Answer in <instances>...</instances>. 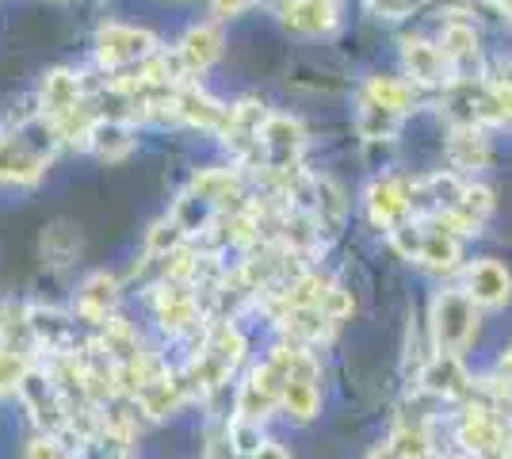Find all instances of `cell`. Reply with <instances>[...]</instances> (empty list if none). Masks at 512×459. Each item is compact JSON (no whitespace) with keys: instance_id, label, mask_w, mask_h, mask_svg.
Here are the masks:
<instances>
[{"instance_id":"cell-25","label":"cell","mask_w":512,"mask_h":459,"mask_svg":"<svg viewBox=\"0 0 512 459\" xmlns=\"http://www.w3.org/2000/svg\"><path fill=\"white\" fill-rule=\"evenodd\" d=\"M470 394H482V398H474V406L512 421V383H505V379H478Z\"/></svg>"},{"instance_id":"cell-36","label":"cell","mask_w":512,"mask_h":459,"mask_svg":"<svg viewBox=\"0 0 512 459\" xmlns=\"http://www.w3.org/2000/svg\"><path fill=\"white\" fill-rule=\"evenodd\" d=\"M501 372H505V375L512 379V349L505 352V356H501Z\"/></svg>"},{"instance_id":"cell-15","label":"cell","mask_w":512,"mask_h":459,"mask_svg":"<svg viewBox=\"0 0 512 459\" xmlns=\"http://www.w3.org/2000/svg\"><path fill=\"white\" fill-rule=\"evenodd\" d=\"M157 318H161V326L169 329V333L192 329L195 322H199V306H195L192 291L184 284H172V291H165V295L157 299Z\"/></svg>"},{"instance_id":"cell-13","label":"cell","mask_w":512,"mask_h":459,"mask_svg":"<svg viewBox=\"0 0 512 459\" xmlns=\"http://www.w3.org/2000/svg\"><path fill=\"white\" fill-rule=\"evenodd\" d=\"M115 303H119V284H115V276H107V272L88 276L85 287L77 291V310H81V318L96 322V326H104L107 318H111Z\"/></svg>"},{"instance_id":"cell-5","label":"cell","mask_w":512,"mask_h":459,"mask_svg":"<svg viewBox=\"0 0 512 459\" xmlns=\"http://www.w3.org/2000/svg\"><path fill=\"white\" fill-rule=\"evenodd\" d=\"M260 150H264V169L287 176L295 169L302 153V127L291 115H268L264 131H260Z\"/></svg>"},{"instance_id":"cell-21","label":"cell","mask_w":512,"mask_h":459,"mask_svg":"<svg viewBox=\"0 0 512 459\" xmlns=\"http://www.w3.org/2000/svg\"><path fill=\"white\" fill-rule=\"evenodd\" d=\"M440 50H444V58L451 62V73L463 69L467 62H474V54H478V35H474V27H470V23H448V27H444V39H440Z\"/></svg>"},{"instance_id":"cell-35","label":"cell","mask_w":512,"mask_h":459,"mask_svg":"<svg viewBox=\"0 0 512 459\" xmlns=\"http://www.w3.org/2000/svg\"><path fill=\"white\" fill-rule=\"evenodd\" d=\"M371 459H402V456H398V448H394V444H383Z\"/></svg>"},{"instance_id":"cell-10","label":"cell","mask_w":512,"mask_h":459,"mask_svg":"<svg viewBox=\"0 0 512 459\" xmlns=\"http://www.w3.org/2000/svg\"><path fill=\"white\" fill-rule=\"evenodd\" d=\"M176 108H180V119H188L203 131H226L230 127V108H222L214 96H207L203 88H180L176 92Z\"/></svg>"},{"instance_id":"cell-28","label":"cell","mask_w":512,"mask_h":459,"mask_svg":"<svg viewBox=\"0 0 512 459\" xmlns=\"http://www.w3.org/2000/svg\"><path fill=\"white\" fill-rule=\"evenodd\" d=\"M390 444L398 448V456H402V459H425L428 452H432L428 433L421 429V425H402V429L394 433V440H390Z\"/></svg>"},{"instance_id":"cell-12","label":"cell","mask_w":512,"mask_h":459,"mask_svg":"<svg viewBox=\"0 0 512 459\" xmlns=\"http://www.w3.org/2000/svg\"><path fill=\"white\" fill-rule=\"evenodd\" d=\"M310 207H314V226H318V234H337L344 222V211H348V203H344V192L329 180V176H314L310 180V199H306Z\"/></svg>"},{"instance_id":"cell-38","label":"cell","mask_w":512,"mask_h":459,"mask_svg":"<svg viewBox=\"0 0 512 459\" xmlns=\"http://www.w3.org/2000/svg\"><path fill=\"white\" fill-rule=\"evenodd\" d=\"M425 459H444V456H436V452H428V456Z\"/></svg>"},{"instance_id":"cell-11","label":"cell","mask_w":512,"mask_h":459,"mask_svg":"<svg viewBox=\"0 0 512 459\" xmlns=\"http://www.w3.org/2000/svg\"><path fill=\"white\" fill-rule=\"evenodd\" d=\"M283 23L295 35H325L337 27V0H291L283 8Z\"/></svg>"},{"instance_id":"cell-37","label":"cell","mask_w":512,"mask_h":459,"mask_svg":"<svg viewBox=\"0 0 512 459\" xmlns=\"http://www.w3.org/2000/svg\"><path fill=\"white\" fill-rule=\"evenodd\" d=\"M107 459H130V452H115V456H107Z\"/></svg>"},{"instance_id":"cell-18","label":"cell","mask_w":512,"mask_h":459,"mask_svg":"<svg viewBox=\"0 0 512 459\" xmlns=\"http://www.w3.org/2000/svg\"><path fill=\"white\" fill-rule=\"evenodd\" d=\"M88 146L100 153L104 161H119V157L130 153L134 138H130V127L123 119H96V127L88 134Z\"/></svg>"},{"instance_id":"cell-4","label":"cell","mask_w":512,"mask_h":459,"mask_svg":"<svg viewBox=\"0 0 512 459\" xmlns=\"http://www.w3.org/2000/svg\"><path fill=\"white\" fill-rule=\"evenodd\" d=\"M100 62L107 69L142 66L157 54V39L142 27H127V23H107L100 27Z\"/></svg>"},{"instance_id":"cell-24","label":"cell","mask_w":512,"mask_h":459,"mask_svg":"<svg viewBox=\"0 0 512 459\" xmlns=\"http://www.w3.org/2000/svg\"><path fill=\"white\" fill-rule=\"evenodd\" d=\"M371 100H379L383 108L398 111V115H406L409 104H413V88L406 81H394V77H371L367 88H363Z\"/></svg>"},{"instance_id":"cell-1","label":"cell","mask_w":512,"mask_h":459,"mask_svg":"<svg viewBox=\"0 0 512 459\" xmlns=\"http://www.w3.org/2000/svg\"><path fill=\"white\" fill-rule=\"evenodd\" d=\"M428 333H432V341H436L440 352L459 356L474 341V333H478V303L470 299L467 291H440L432 299Z\"/></svg>"},{"instance_id":"cell-14","label":"cell","mask_w":512,"mask_h":459,"mask_svg":"<svg viewBox=\"0 0 512 459\" xmlns=\"http://www.w3.org/2000/svg\"><path fill=\"white\" fill-rule=\"evenodd\" d=\"M402 54H406V69L413 73V81H421V85H444L451 77V62L444 58L440 46L425 43V39H409Z\"/></svg>"},{"instance_id":"cell-30","label":"cell","mask_w":512,"mask_h":459,"mask_svg":"<svg viewBox=\"0 0 512 459\" xmlns=\"http://www.w3.org/2000/svg\"><path fill=\"white\" fill-rule=\"evenodd\" d=\"M27 459H77L69 448H65L62 440H54V437H39L35 444H31V456Z\"/></svg>"},{"instance_id":"cell-34","label":"cell","mask_w":512,"mask_h":459,"mask_svg":"<svg viewBox=\"0 0 512 459\" xmlns=\"http://www.w3.org/2000/svg\"><path fill=\"white\" fill-rule=\"evenodd\" d=\"M256 459H291V456H287V452H283L279 444H272V440H268V444H264V448L256 452Z\"/></svg>"},{"instance_id":"cell-27","label":"cell","mask_w":512,"mask_h":459,"mask_svg":"<svg viewBox=\"0 0 512 459\" xmlns=\"http://www.w3.org/2000/svg\"><path fill=\"white\" fill-rule=\"evenodd\" d=\"M27 375V356L20 349H0V391H20Z\"/></svg>"},{"instance_id":"cell-19","label":"cell","mask_w":512,"mask_h":459,"mask_svg":"<svg viewBox=\"0 0 512 459\" xmlns=\"http://www.w3.org/2000/svg\"><path fill=\"white\" fill-rule=\"evenodd\" d=\"M356 127H360L363 138L379 142V138H394V134H398V127H402V115H398V111H390V108H383L379 100H371V96L363 92Z\"/></svg>"},{"instance_id":"cell-39","label":"cell","mask_w":512,"mask_h":459,"mask_svg":"<svg viewBox=\"0 0 512 459\" xmlns=\"http://www.w3.org/2000/svg\"><path fill=\"white\" fill-rule=\"evenodd\" d=\"M467 459H474V456H467Z\"/></svg>"},{"instance_id":"cell-8","label":"cell","mask_w":512,"mask_h":459,"mask_svg":"<svg viewBox=\"0 0 512 459\" xmlns=\"http://www.w3.org/2000/svg\"><path fill=\"white\" fill-rule=\"evenodd\" d=\"M421 387H425L428 394H436V398H470L474 379L463 372L459 356L440 352V356H432L425 368H421Z\"/></svg>"},{"instance_id":"cell-31","label":"cell","mask_w":512,"mask_h":459,"mask_svg":"<svg viewBox=\"0 0 512 459\" xmlns=\"http://www.w3.org/2000/svg\"><path fill=\"white\" fill-rule=\"evenodd\" d=\"M367 8H371L375 16H386V20H398V16H406L409 8H413V0H367Z\"/></svg>"},{"instance_id":"cell-7","label":"cell","mask_w":512,"mask_h":459,"mask_svg":"<svg viewBox=\"0 0 512 459\" xmlns=\"http://www.w3.org/2000/svg\"><path fill=\"white\" fill-rule=\"evenodd\" d=\"M367 211H371V222L383 226V230H398L402 222H409V184L406 180H394V176H383L371 184L367 192Z\"/></svg>"},{"instance_id":"cell-16","label":"cell","mask_w":512,"mask_h":459,"mask_svg":"<svg viewBox=\"0 0 512 459\" xmlns=\"http://www.w3.org/2000/svg\"><path fill=\"white\" fill-rule=\"evenodd\" d=\"M43 100H46V111H50L54 119H62V115L81 108V104H77V100H81V81H77L69 69H54L43 81Z\"/></svg>"},{"instance_id":"cell-23","label":"cell","mask_w":512,"mask_h":459,"mask_svg":"<svg viewBox=\"0 0 512 459\" xmlns=\"http://www.w3.org/2000/svg\"><path fill=\"white\" fill-rule=\"evenodd\" d=\"M237 192V173L230 169H207V173L195 176L192 196L203 199V203H226V199Z\"/></svg>"},{"instance_id":"cell-29","label":"cell","mask_w":512,"mask_h":459,"mask_svg":"<svg viewBox=\"0 0 512 459\" xmlns=\"http://www.w3.org/2000/svg\"><path fill=\"white\" fill-rule=\"evenodd\" d=\"M321 314L337 326V322H344L348 314H352V291H344V287H329L325 295H321Z\"/></svg>"},{"instance_id":"cell-3","label":"cell","mask_w":512,"mask_h":459,"mask_svg":"<svg viewBox=\"0 0 512 459\" xmlns=\"http://www.w3.org/2000/svg\"><path fill=\"white\" fill-rule=\"evenodd\" d=\"M459 444L467 448L474 459H509L512 452V421L490 414L482 406L470 402L463 421H459Z\"/></svg>"},{"instance_id":"cell-20","label":"cell","mask_w":512,"mask_h":459,"mask_svg":"<svg viewBox=\"0 0 512 459\" xmlns=\"http://www.w3.org/2000/svg\"><path fill=\"white\" fill-rule=\"evenodd\" d=\"M222 54V35L214 31V27H192L188 35H184V43H180V58H184V66L192 69H207Z\"/></svg>"},{"instance_id":"cell-22","label":"cell","mask_w":512,"mask_h":459,"mask_svg":"<svg viewBox=\"0 0 512 459\" xmlns=\"http://www.w3.org/2000/svg\"><path fill=\"white\" fill-rule=\"evenodd\" d=\"M81 249V234L69 226V222H54L43 234V253L50 264H69Z\"/></svg>"},{"instance_id":"cell-2","label":"cell","mask_w":512,"mask_h":459,"mask_svg":"<svg viewBox=\"0 0 512 459\" xmlns=\"http://www.w3.org/2000/svg\"><path fill=\"white\" fill-rule=\"evenodd\" d=\"M241 356H245V337H241V329H237L234 322L214 326L211 333H207V345L199 352V360H195L192 372H188V383L203 387V391L222 387L226 375L241 364Z\"/></svg>"},{"instance_id":"cell-17","label":"cell","mask_w":512,"mask_h":459,"mask_svg":"<svg viewBox=\"0 0 512 459\" xmlns=\"http://www.w3.org/2000/svg\"><path fill=\"white\" fill-rule=\"evenodd\" d=\"M448 157L455 169H482L490 161V142L482 127H459L448 146Z\"/></svg>"},{"instance_id":"cell-26","label":"cell","mask_w":512,"mask_h":459,"mask_svg":"<svg viewBox=\"0 0 512 459\" xmlns=\"http://www.w3.org/2000/svg\"><path fill=\"white\" fill-rule=\"evenodd\" d=\"M226 440H230V452L237 456H253L268 444L264 433H260V421H245V417H234L230 421V429H226Z\"/></svg>"},{"instance_id":"cell-6","label":"cell","mask_w":512,"mask_h":459,"mask_svg":"<svg viewBox=\"0 0 512 459\" xmlns=\"http://www.w3.org/2000/svg\"><path fill=\"white\" fill-rule=\"evenodd\" d=\"M295 421H310L318 414V364L314 356L302 349L299 360H295V372L283 387V402H279Z\"/></svg>"},{"instance_id":"cell-9","label":"cell","mask_w":512,"mask_h":459,"mask_svg":"<svg viewBox=\"0 0 512 459\" xmlns=\"http://www.w3.org/2000/svg\"><path fill=\"white\" fill-rule=\"evenodd\" d=\"M467 295L478 306H505L512 295V276L505 264L497 261H478L467 272Z\"/></svg>"},{"instance_id":"cell-32","label":"cell","mask_w":512,"mask_h":459,"mask_svg":"<svg viewBox=\"0 0 512 459\" xmlns=\"http://www.w3.org/2000/svg\"><path fill=\"white\" fill-rule=\"evenodd\" d=\"M253 0H214V8L222 12V16H237V12H245Z\"/></svg>"},{"instance_id":"cell-33","label":"cell","mask_w":512,"mask_h":459,"mask_svg":"<svg viewBox=\"0 0 512 459\" xmlns=\"http://www.w3.org/2000/svg\"><path fill=\"white\" fill-rule=\"evenodd\" d=\"M23 398H27L35 410H43V398H35V394H27V391H23ZM46 410H50V414H62V406H58V394H50V398H46Z\"/></svg>"}]
</instances>
